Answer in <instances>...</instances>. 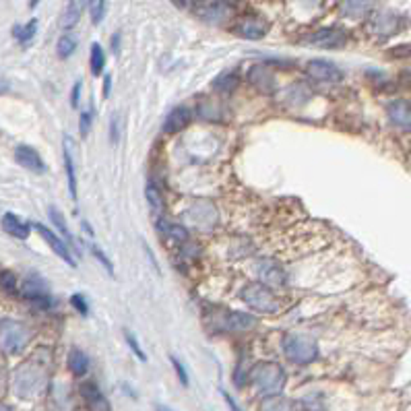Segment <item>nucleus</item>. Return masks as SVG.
<instances>
[{"instance_id": "nucleus-1", "label": "nucleus", "mask_w": 411, "mask_h": 411, "mask_svg": "<svg viewBox=\"0 0 411 411\" xmlns=\"http://www.w3.org/2000/svg\"><path fill=\"white\" fill-rule=\"evenodd\" d=\"M48 387V368L40 362H25L17 368L15 378H13V388L15 395L21 399H35L40 397Z\"/></svg>"}, {"instance_id": "nucleus-2", "label": "nucleus", "mask_w": 411, "mask_h": 411, "mask_svg": "<svg viewBox=\"0 0 411 411\" xmlns=\"http://www.w3.org/2000/svg\"><path fill=\"white\" fill-rule=\"evenodd\" d=\"M250 381L259 393L265 397L279 395L286 385V372L279 364L275 362H259L250 370Z\"/></svg>"}, {"instance_id": "nucleus-3", "label": "nucleus", "mask_w": 411, "mask_h": 411, "mask_svg": "<svg viewBox=\"0 0 411 411\" xmlns=\"http://www.w3.org/2000/svg\"><path fill=\"white\" fill-rule=\"evenodd\" d=\"M31 333L19 320L4 318L0 320V349L4 354H19L23 351L25 345L29 343Z\"/></svg>"}, {"instance_id": "nucleus-4", "label": "nucleus", "mask_w": 411, "mask_h": 411, "mask_svg": "<svg viewBox=\"0 0 411 411\" xmlns=\"http://www.w3.org/2000/svg\"><path fill=\"white\" fill-rule=\"evenodd\" d=\"M242 300L257 313L263 315H275L281 308V302L277 295L266 288L265 283H250L242 290Z\"/></svg>"}, {"instance_id": "nucleus-5", "label": "nucleus", "mask_w": 411, "mask_h": 411, "mask_svg": "<svg viewBox=\"0 0 411 411\" xmlns=\"http://www.w3.org/2000/svg\"><path fill=\"white\" fill-rule=\"evenodd\" d=\"M283 351L293 364H310L318 358V345L308 335H288L283 339Z\"/></svg>"}, {"instance_id": "nucleus-6", "label": "nucleus", "mask_w": 411, "mask_h": 411, "mask_svg": "<svg viewBox=\"0 0 411 411\" xmlns=\"http://www.w3.org/2000/svg\"><path fill=\"white\" fill-rule=\"evenodd\" d=\"M304 44L322 50H339L347 44V33L339 27H322V29L308 33L304 38Z\"/></svg>"}, {"instance_id": "nucleus-7", "label": "nucleus", "mask_w": 411, "mask_h": 411, "mask_svg": "<svg viewBox=\"0 0 411 411\" xmlns=\"http://www.w3.org/2000/svg\"><path fill=\"white\" fill-rule=\"evenodd\" d=\"M232 4L223 2V0H201L196 15L207 21V23H225L227 19H232Z\"/></svg>"}, {"instance_id": "nucleus-8", "label": "nucleus", "mask_w": 411, "mask_h": 411, "mask_svg": "<svg viewBox=\"0 0 411 411\" xmlns=\"http://www.w3.org/2000/svg\"><path fill=\"white\" fill-rule=\"evenodd\" d=\"M306 73L316 83H339L343 79V71L339 69L337 64H333L329 60H322V58L310 60L306 64Z\"/></svg>"}, {"instance_id": "nucleus-9", "label": "nucleus", "mask_w": 411, "mask_h": 411, "mask_svg": "<svg viewBox=\"0 0 411 411\" xmlns=\"http://www.w3.org/2000/svg\"><path fill=\"white\" fill-rule=\"evenodd\" d=\"M234 31L244 40H263L269 31V23L259 15H246L236 23Z\"/></svg>"}, {"instance_id": "nucleus-10", "label": "nucleus", "mask_w": 411, "mask_h": 411, "mask_svg": "<svg viewBox=\"0 0 411 411\" xmlns=\"http://www.w3.org/2000/svg\"><path fill=\"white\" fill-rule=\"evenodd\" d=\"M387 116L390 124L399 130H411V103L405 99H395L387 106Z\"/></svg>"}, {"instance_id": "nucleus-11", "label": "nucleus", "mask_w": 411, "mask_h": 411, "mask_svg": "<svg viewBox=\"0 0 411 411\" xmlns=\"http://www.w3.org/2000/svg\"><path fill=\"white\" fill-rule=\"evenodd\" d=\"M35 230H38V234L44 238V242L48 244L50 248H52V252H56L67 265H71L74 269L77 263H74L73 254H71V250H69V246L64 244V240H60V236H56L52 230H48L46 225H42V223H35Z\"/></svg>"}, {"instance_id": "nucleus-12", "label": "nucleus", "mask_w": 411, "mask_h": 411, "mask_svg": "<svg viewBox=\"0 0 411 411\" xmlns=\"http://www.w3.org/2000/svg\"><path fill=\"white\" fill-rule=\"evenodd\" d=\"M21 291H23L25 298L31 300L33 304H44V306H50V304H52L48 286H46L40 277H35V275H31V277L25 279L23 286H21Z\"/></svg>"}, {"instance_id": "nucleus-13", "label": "nucleus", "mask_w": 411, "mask_h": 411, "mask_svg": "<svg viewBox=\"0 0 411 411\" xmlns=\"http://www.w3.org/2000/svg\"><path fill=\"white\" fill-rule=\"evenodd\" d=\"M15 159L19 162V166H23L25 169L33 171V174H44L46 171V164L40 157V153L29 145H19L15 149Z\"/></svg>"}, {"instance_id": "nucleus-14", "label": "nucleus", "mask_w": 411, "mask_h": 411, "mask_svg": "<svg viewBox=\"0 0 411 411\" xmlns=\"http://www.w3.org/2000/svg\"><path fill=\"white\" fill-rule=\"evenodd\" d=\"M191 120H193V112L188 108H184V106H178L166 116L164 133L166 135H178V133H182L191 124Z\"/></svg>"}, {"instance_id": "nucleus-15", "label": "nucleus", "mask_w": 411, "mask_h": 411, "mask_svg": "<svg viewBox=\"0 0 411 411\" xmlns=\"http://www.w3.org/2000/svg\"><path fill=\"white\" fill-rule=\"evenodd\" d=\"M81 395H83L85 405L89 411H112L110 401L106 399V395L99 390L96 383H83L81 385Z\"/></svg>"}, {"instance_id": "nucleus-16", "label": "nucleus", "mask_w": 411, "mask_h": 411, "mask_svg": "<svg viewBox=\"0 0 411 411\" xmlns=\"http://www.w3.org/2000/svg\"><path fill=\"white\" fill-rule=\"evenodd\" d=\"M248 81H250L259 91H263V94H273V91H275V77H273V73H271L266 67H261V64L252 67V69L248 71Z\"/></svg>"}, {"instance_id": "nucleus-17", "label": "nucleus", "mask_w": 411, "mask_h": 411, "mask_svg": "<svg viewBox=\"0 0 411 411\" xmlns=\"http://www.w3.org/2000/svg\"><path fill=\"white\" fill-rule=\"evenodd\" d=\"M2 230L9 234V236H13V238H19V240H27L29 238V223L21 219L19 215H15V213H4L2 215Z\"/></svg>"}, {"instance_id": "nucleus-18", "label": "nucleus", "mask_w": 411, "mask_h": 411, "mask_svg": "<svg viewBox=\"0 0 411 411\" xmlns=\"http://www.w3.org/2000/svg\"><path fill=\"white\" fill-rule=\"evenodd\" d=\"M374 0H341V15L347 19H364L372 11Z\"/></svg>"}, {"instance_id": "nucleus-19", "label": "nucleus", "mask_w": 411, "mask_h": 411, "mask_svg": "<svg viewBox=\"0 0 411 411\" xmlns=\"http://www.w3.org/2000/svg\"><path fill=\"white\" fill-rule=\"evenodd\" d=\"M401 27V19L393 13H381L372 19V31L378 35H393Z\"/></svg>"}, {"instance_id": "nucleus-20", "label": "nucleus", "mask_w": 411, "mask_h": 411, "mask_svg": "<svg viewBox=\"0 0 411 411\" xmlns=\"http://www.w3.org/2000/svg\"><path fill=\"white\" fill-rule=\"evenodd\" d=\"M225 331H248L257 325V320L244 313H227L225 318H221Z\"/></svg>"}, {"instance_id": "nucleus-21", "label": "nucleus", "mask_w": 411, "mask_h": 411, "mask_svg": "<svg viewBox=\"0 0 411 411\" xmlns=\"http://www.w3.org/2000/svg\"><path fill=\"white\" fill-rule=\"evenodd\" d=\"M83 11H85V0H69V4L62 13V19H60L62 29H73L74 25L81 21Z\"/></svg>"}, {"instance_id": "nucleus-22", "label": "nucleus", "mask_w": 411, "mask_h": 411, "mask_svg": "<svg viewBox=\"0 0 411 411\" xmlns=\"http://www.w3.org/2000/svg\"><path fill=\"white\" fill-rule=\"evenodd\" d=\"M64 168H67V178H69V191H71V196L77 198V169H74L73 141H71L69 137L64 139Z\"/></svg>"}, {"instance_id": "nucleus-23", "label": "nucleus", "mask_w": 411, "mask_h": 411, "mask_svg": "<svg viewBox=\"0 0 411 411\" xmlns=\"http://www.w3.org/2000/svg\"><path fill=\"white\" fill-rule=\"evenodd\" d=\"M313 97V89L306 83H293L286 91V101L290 106H304Z\"/></svg>"}, {"instance_id": "nucleus-24", "label": "nucleus", "mask_w": 411, "mask_h": 411, "mask_svg": "<svg viewBox=\"0 0 411 411\" xmlns=\"http://www.w3.org/2000/svg\"><path fill=\"white\" fill-rule=\"evenodd\" d=\"M69 368L74 376H85L87 370H89V358L85 351H81L79 347H73L69 351Z\"/></svg>"}, {"instance_id": "nucleus-25", "label": "nucleus", "mask_w": 411, "mask_h": 411, "mask_svg": "<svg viewBox=\"0 0 411 411\" xmlns=\"http://www.w3.org/2000/svg\"><path fill=\"white\" fill-rule=\"evenodd\" d=\"M259 273H261V277H263V281H265L266 288H269V286H273V288H279V286H283V281H286V277H283V271L275 265V263H263Z\"/></svg>"}, {"instance_id": "nucleus-26", "label": "nucleus", "mask_w": 411, "mask_h": 411, "mask_svg": "<svg viewBox=\"0 0 411 411\" xmlns=\"http://www.w3.org/2000/svg\"><path fill=\"white\" fill-rule=\"evenodd\" d=\"M35 33H38V19H31L29 23L15 25V27H13V35H15V40H17L21 46H27V44L35 38Z\"/></svg>"}, {"instance_id": "nucleus-27", "label": "nucleus", "mask_w": 411, "mask_h": 411, "mask_svg": "<svg viewBox=\"0 0 411 411\" xmlns=\"http://www.w3.org/2000/svg\"><path fill=\"white\" fill-rule=\"evenodd\" d=\"M89 67L94 77H101L106 69V52L99 44H91V56H89Z\"/></svg>"}, {"instance_id": "nucleus-28", "label": "nucleus", "mask_w": 411, "mask_h": 411, "mask_svg": "<svg viewBox=\"0 0 411 411\" xmlns=\"http://www.w3.org/2000/svg\"><path fill=\"white\" fill-rule=\"evenodd\" d=\"M77 38H74L73 33H64L60 40H58V44H56V54H58V58H69V56H73L74 50H77Z\"/></svg>"}, {"instance_id": "nucleus-29", "label": "nucleus", "mask_w": 411, "mask_h": 411, "mask_svg": "<svg viewBox=\"0 0 411 411\" xmlns=\"http://www.w3.org/2000/svg\"><path fill=\"white\" fill-rule=\"evenodd\" d=\"M213 85H215V89L218 91H223V94H230V91H234L236 87H238V74L232 73V71H227V73H221L213 81Z\"/></svg>"}, {"instance_id": "nucleus-30", "label": "nucleus", "mask_w": 411, "mask_h": 411, "mask_svg": "<svg viewBox=\"0 0 411 411\" xmlns=\"http://www.w3.org/2000/svg\"><path fill=\"white\" fill-rule=\"evenodd\" d=\"M261 411H291V403L286 397L273 395V397H265V401L261 403Z\"/></svg>"}, {"instance_id": "nucleus-31", "label": "nucleus", "mask_w": 411, "mask_h": 411, "mask_svg": "<svg viewBox=\"0 0 411 411\" xmlns=\"http://www.w3.org/2000/svg\"><path fill=\"white\" fill-rule=\"evenodd\" d=\"M50 213V219L54 221V225L60 230V234H62V238L64 240H69V244H73V234L69 232V227H67V223H64V218H62V213L56 209V207H50L48 209Z\"/></svg>"}, {"instance_id": "nucleus-32", "label": "nucleus", "mask_w": 411, "mask_h": 411, "mask_svg": "<svg viewBox=\"0 0 411 411\" xmlns=\"http://www.w3.org/2000/svg\"><path fill=\"white\" fill-rule=\"evenodd\" d=\"M87 6H89V15H91V23H101L106 17V0H87Z\"/></svg>"}, {"instance_id": "nucleus-33", "label": "nucleus", "mask_w": 411, "mask_h": 411, "mask_svg": "<svg viewBox=\"0 0 411 411\" xmlns=\"http://www.w3.org/2000/svg\"><path fill=\"white\" fill-rule=\"evenodd\" d=\"M147 201H149V205H151V209H153V211H159V209L164 207L162 193H159V188H157L153 182H149V184H147Z\"/></svg>"}, {"instance_id": "nucleus-34", "label": "nucleus", "mask_w": 411, "mask_h": 411, "mask_svg": "<svg viewBox=\"0 0 411 411\" xmlns=\"http://www.w3.org/2000/svg\"><path fill=\"white\" fill-rule=\"evenodd\" d=\"M159 230L164 232V234H168L171 238H176V240H186L188 238V232L182 227V225H176V223H159Z\"/></svg>"}, {"instance_id": "nucleus-35", "label": "nucleus", "mask_w": 411, "mask_h": 411, "mask_svg": "<svg viewBox=\"0 0 411 411\" xmlns=\"http://www.w3.org/2000/svg\"><path fill=\"white\" fill-rule=\"evenodd\" d=\"M124 337H126V343L130 345V349H133V351L137 354V358L145 362L147 356H145V354H143V349H141V345H139V341L135 339V335H133L130 331H124Z\"/></svg>"}, {"instance_id": "nucleus-36", "label": "nucleus", "mask_w": 411, "mask_h": 411, "mask_svg": "<svg viewBox=\"0 0 411 411\" xmlns=\"http://www.w3.org/2000/svg\"><path fill=\"white\" fill-rule=\"evenodd\" d=\"M0 286L4 288V291L15 293V290H17V279H15V275H13V273H2V275H0Z\"/></svg>"}, {"instance_id": "nucleus-37", "label": "nucleus", "mask_w": 411, "mask_h": 411, "mask_svg": "<svg viewBox=\"0 0 411 411\" xmlns=\"http://www.w3.org/2000/svg\"><path fill=\"white\" fill-rule=\"evenodd\" d=\"M91 122H94V114H91V112H83V114H81L79 130H81V135H83V137H87V135H89V130H91Z\"/></svg>"}, {"instance_id": "nucleus-38", "label": "nucleus", "mask_w": 411, "mask_h": 411, "mask_svg": "<svg viewBox=\"0 0 411 411\" xmlns=\"http://www.w3.org/2000/svg\"><path fill=\"white\" fill-rule=\"evenodd\" d=\"M71 304H73L74 308L79 310V315L87 316V313H89V308H87V302H85V298H83L81 293H74L73 298H71Z\"/></svg>"}, {"instance_id": "nucleus-39", "label": "nucleus", "mask_w": 411, "mask_h": 411, "mask_svg": "<svg viewBox=\"0 0 411 411\" xmlns=\"http://www.w3.org/2000/svg\"><path fill=\"white\" fill-rule=\"evenodd\" d=\"M171 364H174V370H176V374H178V381L186 387L188 385V374H186V370H184V366L178 362L176 358H171Z\"/></svg>"}, {"instance_id": "nucleus-40", "label": "nucleus", "mask_w": 411, "mask_h": 411, "mask_svg": "<svg viewBox=\"0 0 411 411\" xmlns=\"http://www.w3.org/2000/svg\"><path fill=\"white\" fill-rule=\"evenodd\" d=\"M118 116L114 114L112 116V122H110V141H112V145H116L118 143Z\"/></svg>"}, {"instance_id": "nucleus-41", "label": "nucleus", "mask_w": 411, "mask_h": 411, "mask_svg": "<svg viewBox=\"0 0 411 411\" xmlns=\"http://www.w3.org/2000/svg\"><path fill=\"white\" fill-rule=\"evenodd\" d=\"M91 252H94V257H96L99 263H103V266H106V271H108V273L112 275V273H114V269H112V263H110V261L106 259V254H103V252H101L99 248H91Z\"/></svg>"}, {"instance_id": "nucleus-42", "label": "nucleus", "mask_w": 411, "mask_h": 411, "mask_svg": "<svg viewBox=\"0 0 411 411\" xmlns=\"http://www.w3.org/2000/svg\"><path fill=\"white\" fill-rule=\"evenodd\" d=\"M176 6H180V9H193V6H198L201 4V0H171Z\"/></svg>"}, {"instance_id": "nucleus-43", "label": "nucleus", "mask_w": 411, "mask_h": 411, "mask_svg": "<svg viewBox=\"0 0 411 411\" xmlns=\"http://www.w3.org/2000/svg\"><path fill=\"white\" fill-rule=\"evenodd\" d=\"M79 96H81V81H77L73 87V94H71V106L77 108L79 106Z\"/></svg>"}, {"instance_id": "nucleus-44", "label": "nucleus", "mask_w": 411, "mask_h": 411, "mask_svg": "<svg viewBox=\"0 0 411 411\" xmlns=\"http://www.w3.org/2000/svg\"><path fill=\"white\" fill-rule=\"evenodd\" d=\"M223 399H225V403H227V407H230V411H242V410H240V405H238V403H236V401H234V399H232V397H230L227 393H223Z\"/></svg>"}, {"instance_id": "nucleus-45", "label": "nucleus", "mask_w": 411, "mask_h": 411, "mask_svg": "<svg viewBox=\"0 0 411 411\" xmlns=\"http://www.w3.org/2000/svg\"><path fill=\"white\" fill-rule=\"evenodd\" d=\"M110 91H112V77L106 74V77H103V97L110 96Z\"/></svg>"}, {"instance_id": "nucleus-46", "label": "nucleus", "mask_w": 411, "mask_h": 411, "mask_svg": "<svg viewBox=\"0 0 411 411\" xmlns=\"http://www.w3.org/2000/svg\"><path fill=\"white\" fill-rule=\"evenodd\" d=\"M118 48H120V33H114L112 35V52L118 54Z\"/></svg>"}, {"instance_id": "nucleus-47", "label": "nucleus", "mask_w": 411, "mask_h": 411, "mask_svg": "<svg viewBox=\"0 0 411 411\" xmlns=\"http://www.w3.org/2000/svg\"><path fill=\"white\" fill-rule=\"evenodd\" d=\"M9 91H11L9 83H6L4 79H0V96H4V94H9Z\"/></svg>"}, {"instance_id": "nucleus-48", "label": "nucleus", "mask_w": 411, "mask_h": 411, "mask_svg": "<svg viewBox=\"0 0 411 411\" xmlns=\"http://www.w3.org/2000/svg\"><path fill=\"white\" fill-rule=\"evenodd\" d=\"M2 385H4V368L0 366V388H2Z\"/></svg>"}, {"instance_id": "nucleus-49", "label": "nucleus", "mask_w": 411, "mask_h": 411, "mask_svg": "<svg viewBox=\"0 0 411 411\" xmlns=\"http://www.w3.org/2000/svg\"><path fill=\"white\" fill-rule=\"evenodd\" d=\"M40 4V0H29V9H35Z\"/></svg>"}, {"instance_id": "nucleus-50", "label": "nucleus", "mask_w": 411, "mask_h": 411, "mask_svg": "<svg viewBox=\"0 0 411 411\" xmlns=\"http://www.w3.org/2000/svg\"><path fill=\"white\" fill-rule=\"evenodd\" d=\"M0 411H13L9 405H4V403H0Z\"/></svg>"}, {"instance_id": "nucleus-51", "label": "nucleus", "mask_w": 411, "mask_h": 411, "mask_svg": "<svg viewBox=\"0 0 411 411\" xmlns=\"http://www.w3.org/2000/svg\"><path fill=\"white\" fill-rule=\"evenodd\" d=\"M407 81H410V87H411V74H410V77H407Z\"/></svg>"}, {"instance_id": "nucleus-52", "label": "nucleus", "mask_w": 411, "mask_h": 411, "mask_svg": "<svg viewBox=\"0 0 411 411\" xmlns=\"http://www.w3.org/2000/svg\"><path fill=\"white\" fill-rule=\"evenodd\" d=\"M159 411H162V410H159Z\"/></svg>"}]
</instances>
